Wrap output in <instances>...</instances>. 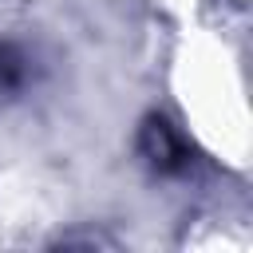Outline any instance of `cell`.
Returning <instances> with one entry per match:
<instances>
[{
    "instance_id": "1",
    "label": "cell",
    "mask_w": 253,
    "mask_h": 253,
    "mask_svg": "<svg viewBox=\"0 0 253 253\" xmlns=\"http://www.w3.org/2000/svg\"><path fill=\"white\" fill-rule=\"evenodd\" d=\"M138 154L146 158L150 170L158 174H186L190 162H194V150L190 142L182 138V130L162 119V115H146L142 130H138Z\"/></svg>"
},
{
    "instance_id": "2",
    "label": "cell",
    "mask_w": 253,
    "mask_h": 253,
    "mask_svg": "<svg viewBox=\"0 0 253 253\" xmlns=\"http://www.w3.org/2000/svg\"><path fill=\"white\" fill-rule=\"evenodd\" d=\"M24 83V55L12 43H0V91H12Z\"/></svg>"
}]
</instances>
